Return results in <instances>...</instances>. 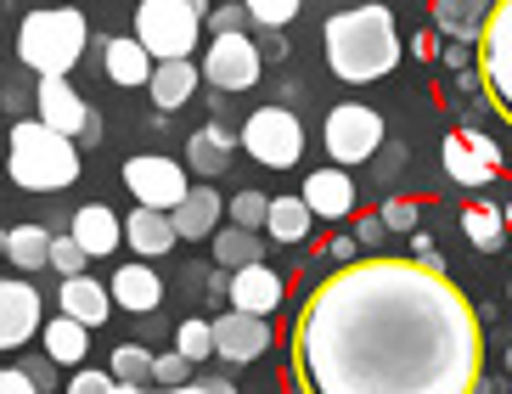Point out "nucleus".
I'll return each mask as SVG.
<instances>
[{"label": "nucleus", "instance_id": "nucleus-49", "mask_svg": "<svg viewBox=\"0 0 512 394\" xmlns=\"http://www.w3.org/2000/svg\"><path fill=\"white\" fill-rule=\"evenodd\" d=\"M0 254H6V231H0Z\"/></svg>", "mask_w": 512, "mask_h": 394}, {"label": "nucleus", "instance_id": "nucleus-39", "mask_svg": "<svg viewBox=\"0 0 512 394\" xmlns=\"http://www.w3.org/2000/svg\"><path fill=\"white\" fill-rule=\"evenodd\" d=\"M383 237H389V226H383V214H366V220H355V243L377 248Z\"/></svg>", "mask_w": 512, "mask_h": 394}, {"label": "nucleus", "instance_id": "nucleus-43", "mask_svg": "<svg viewBox=\"0 0 512 394\" xmlns=\"http://www.w3.org/2000/svg\"><path fill=\"white\" fill-rule=\"evenodd\" d=\"M355 248H361L355 237H332V259H338V265H349V259H361Z\"/></svg>", "mask_w": 512, "mask_h": 394}, {"label": "nucleus", "instance_id": "nucleus-11", "mask_svg": "<svg viewBox=\"0 0 512 394\" xmlns=\"http://www.w3.org/2000/svg\"><path fill=\"white\" fill-rule=\"evenodd\" d=\"M439 152H445V175H451L456 186H484V181H496L501 175L496 147H490L479 130H451Z\"/></svg>", "mask_w": 512, "mask_h": 394}, {"label": "nucleus", "instance_id": "nucleus-25", "mask_svg": "<svg viewBox=\"0 0 512 394\" xmlns=\"http://www.w3.org/2000/svg\"><path fill=\"white\" fill-rule=\"evenodd\" d=\"M40 333H46V355H51L57 366H74V361H85V349H91V333H85V321H74V316H57V321H46Z\"/></svg>", "mask_w": 512, "mask_h": 394}, {"label": "nucleus", "instance_id": "nucleus-27", "mask_svg": "<svg viewBox=\"0 0 512 394\" xmlns=\"http://www.w3.org/2000/svg\"><path fill=\"white\" fill-rule=\"evenodd\" d=\"M462 231L467 243L484 248V254H496V248H507V214L490 209V203H473V209L462 214Z\"/></svg>", "mask_w": 512, "mask_h": 394}, {"label": "nucleus", "instance_id": "nucleus-41", "mask_svg": "<svg viewBox=\"0 0 512 394\" xmlns=\"http://www.w3.org/2000/svg\"><path fill=\"white\" fill-rule=\"evenodd\" d=\"M214 17V29L220 34H242V17H248V6H220V12H209Z\"/></svg>", "mask_w": 512, "mask_h": 394}, {"label": "nucleus", "instance_id": "nucleus-29", "mask_svg": "<svg viewBox=\"0 0 512 394\" xmlns=\"http://www.w3.org/2000/svg\"><path fill=\"white\" fill-rule=\"evenodd\" d=\"M6 254H12L17 271H40V265H51V231H40V226L6 231Z\"/></svg>", "mask_w": 512, "mask_h": 394}, {"label": "nucleus", "instance_id": "nucleus-16", "mask_svg": "<svg viewBox=\"0 0 512 394\" xmlns=\"http://www.w3.org/2000/svg\"><path fill=\"white\" fill-rule=\"evenodd\" d=\"M299 197L310 203L316 220H344V214L355 209V181H349L344 169H316V175L304 181Z\"/></svg>", "mask_w": 512, "mask_h": 394}, {"label": "nucleus", "instance_id": "nucleus-32", "mask_svg": "<svg viewBox=\"0 0 512 394\" xmlns=\"http://www.w3.org/2000/svg\"><path fill=\"white\" fill-rule=\"evenodd\" d=\"M175 349H181L186 361H209L214 355V321H181V338H175Z\"/></svg>", "mask_w": 512, "mask_h": 394}, {"label": "nucleus", "instance_id": "nucleus-47", "mask_svg": "<svg viewBox=\"0 0 512 394\" xmlns=\"http://www.w3.org/2000/svg\"><path fill=\"white\" fill-rule=\"evenodd\" d=\"M473 394H490V378H484V383H479V389H473Z\"/></svg>", "mask_w": 512, "mask_h": 394}, {"label": "nucleus", "instance_id": "nucleus-34", "mask_svg": "<svg viewBox=\"0 0 512 394\" xmlns=\"http://www.w3.org/2000/svg\"><path fill=\"white\" fill-rule=\"evenodd\" d=\"M85 243L79 237H51V271H62V276H85Z\"/></svg>", "mask_w": 512, "mask_h": 394}, {"label": "nucleus", "instance_id": "nucleus-26", "mask_svg": "<svg viewBox=\"0 0 512 394\" xmlns=\"http://www.w3.org/2000/svg\"><path fill=\"white\" fill-rule=\"evenodd\" d=\"M186 164H192L197 175H226V164H231V136L220 130V124L197 130V136L186 141Z\"/></svg>", "mask_w": 512, "mask_h": 394}, {"label": "nucleus", "instance_id": "nucleus-13", "mask_svg": "<svg viewBox=\"0 0 512 394\" xmlns=\"http://www.w3.org/2000/svg\"><path fill=\"white\" fill-rule=\"evenodd\" d=\"M40 333V293L29 282H0V349L29 344Z\"/></svg>", "mask_w": 512, "mask_h": 394}, {"label": "nucleus", "instance_id": "nucleus-3", "mask_svg": "<svg viewBox=\"0 0 512 394\" xmlns=\"http://www.w3.org/2000/svg\"><path fill=\"white\" fill-rule=\"evenodd\" d=\"M74 175H79L74 136H62L40 119H23L12 130V181L23 192H62V186H74Z\"/></svg>", "mask_w": 512, "mask_h": 394}, {"label": "nucleus", "instance_id": "nucleus-31", "mask_svg": "<svg viewBox=\"0 0 512 394\" xmlns=\"http://www.w3.org/2000/svg\"><path fill=\"white\" fill-rule=\"evenodd\" d=\"M152 372H158V355H147V349H136V344H119V349H113V378H119V383H130V389H147Z\"/></svg>", "mask_w": 512, "mask_h": 394}, {"label": "nucleus", "instance_id": "nucleus-33", "mask_svg": "<svg viewBox=\"0 0 512 394\" xmlns=\"http://www.w3.org/2000/svg\"><path fill=\"white\" fill-rule=\"evenodd\" d=\"M265 220H271V197H265V192H237V197H231V226L259 231Z\"/></svg>", "mask_w": 512, "mask_h": 394}, {"label": "nucleus", "instance_id": "nucleus-21", "mask_svg": "<svg viewBox=\"0 0 512 394\" xmlns=\"http://www.w3.org/2000/svg\"><path fill=\"white\" fill-rule=\"evenodd\" d=\"M147 91H152V107H164V113L186 107V102H192V91H197V62L192 57H186V62H158L152 79H147Z\"/></svg>", "mask_w": 512, "mask_h": 394}, {"label": "nucleus", "instance_id": "nucleus-38", "mask_svg": "<svg viewBox=\"0 0 512 394\" xmlns=\"http://www.w3.org/2000/svg\"><path fill=\"white\" fill-rule=\"evenodd\" d=\"M113 372H91V366H85V372H79V378H68V394H113Z\"/></svg>", "mask_w": 512, "mask_h": 394}, {"label": "nucleus", "instance_id": "nucleus-5", "mask_svg": "<svg viewBox=\"0 0 512 394\" xmlns=\"http://www.w3.org/2000/svg\"><path fill=\"white\" fill-rule=\"evenodd\" d=\"M473 51H479V57H473L479 91L490 96L496 119L512 130V0H496V6H490V23H484Z\"/></svg>", "mask_w": 512, "mask_h": 394}, {"label": "nucleus", "instance_id": "nucleus-9", "mask_svg": "<svg viewBox=\"0 0 512 394\" xmlns=\"http://www.w3.org/2000/svg\"><path fill=\"white\" fill-rule=\"evenodd\" d=\"M377 147H383V119H377V107L349 102V107H332L327 113V152L338 158V169L366 164Z\"/></svg>", "mask_w": 512, "mask_h": 394}, {"label": "nucleus", "instance_id": "nucleus-50", "mask_svg": "<svg viewBox=\"0 0 512 394\" xmlns=\"http://www.w3.org/2000/svg\"><path fill=\"white\" fill-rule=\"evenodd\" d=\"M507 366H512V349H507Z\"/></svg>", "mask_w": 512, "mask_h": 394}, {"label": "nucleus", "instance_id": "nucleus-42", "mask_svg": "<svg viewBox=\"0 0 512 394\" xmlns=\"http://www.w3.org/2000/svg\"><path fill=\"white\" fill-rule=\"evenodd\" d=\"M113 394H209V383H181V389H130V383H113Z\"/></svg>", "mask_w": 512, "mask_h": 394}, {"label": "nucleus", "instance_id": "nucleus-19", "mask_svg": "<svg viewBox=\"0 0 512 394\" xmlns=\"http://www.w3.org/2000/svg\"><path fill=\"white\" fill-rule=\"evenodd\" d=\"M164 299V282L147 271V265H119L113 271V304H124L130 316H152Z\"/></svg>", "mask_w": 512, "mask_h": 394}, {"label": "nucleus", "instance_id": "nucleus-18", "mask_svg": "<svg viewBox=\"0 0 512 394\" xmlns=\"http://www.w3.org/2000/svg\"><path fill=\"white\" fill-rule=\"evenodd\" d=\"M490 6L496 0H434V29L462 40V46H479L484 23H490Z\"/></svg>", "mask_w": 512, "mask_h": 394}, {"label": "nucleus", "instance_id": "nucleus-10", "mask_svg": "<svg viewBox=\"0 0 512 394\" xmlns=\"http://www.w3.org/2000/svg\"><path fill=\"white\" fill-rule=\"evenodd\" d=\"M259 46L248 34H214L209 57H203V79H209L214 91H248L259 85Z\"/></svg>", "mask_w": 512, "mask_h": 394}, {"label": "nucleus", "instance_id": "nucleus-46", "mask_svg": "<svg viewBox=\"0 0 512 394\" xmlns=\"http://www.w3.org/2000/svg\"><path fill=\"white\" fill-rule=\"evenodd\" d=\"M181 6H192L197 17H209V0H181Z\"/></svg>", "mask_w": 512, "mask_h": 394}, {"label": "nucleus", "instance_id": "nucleus-20", "mask_svg": "<svg viewBox=\"0 0 512 394\" xmlns=\"http://www.w3.org/2000/svg\"><path fill=\"white\" fill-rule=\"evenodd\" d=\"M107 310H113V293L91 276H62V316L85 321V327H102Z\"/></svg>", "mask_w": 512, "mask_h": 394}, {"label": "nucleus", "instance_id": "nucleus-44", "mask_svg": "<svg viewBox=\"0 0 512 394\" xmlns=\"http://www.w3.org/2000/svg\"><path fill=\"white\" fill-rule=\"evenodd\" d=\"M79 141H85V147H96V141H102V119H96V113H91V124L79 130Z\"/></svg>", "mask_w": 512, "mask_h": 394}, {"label": "nucleus", "instance_id": "nucleus-12", "mask_svg": "<svg viewBox=\"0 0 512 394\" xmlns=\"http://www.w3.org/2000/svg\"><path fill=\"white\" fill-rule=\"evenodd\" d=\"M271 349V327H265V316H248V310H231V316L214 321V355L220 361H259Z\"/></svg>", "mask_w": 512, "mask_h": 394}, {"label": "nucleus", "instance_id": "nucleus-17", "mask_svg": "<svg viewBox=\"0 0 512 394\" xmlns=\"http://www.w3.org/2000/svg\"><path fill=\"white\" fill-rule=\"evenodd\" d=\"M102 68H107V79H113V85H130V91H136V85H147V79H152V68H158V62H152V51L141 46V40L113 34V40H102Z\"/></svg>", "mask_w": 512, "mask_h": 394}, {"label": "nucleus", "instance_id": "nucleus-22", "mask_svg": "<svg viewBox=\"0 0 512 394\" xmlns=\"http://www.w3.org/2000/svg\"><path fill=\"white\" fill-rule=\"evenodd\" d=\"M175 237H186V243H197V237H214V226H220V192H209V186H192L186 192V203L175 214Z\"/></svg>", "mask_w": 512, "mask_h": 394}, {"label": "nucleus", "instance_id": "nucleus-45", "mask_svg": "<svg viewBox=\"0 0 512 394\" xmlns=\"http://www.w3.org/2000/svg\"><path fill=\"white\" fill-rule=\"evenodd\" d=\"M203 383H209V394H237L231 383H220V378H203Z\"/></svg>", "mask_w": 512, "mask_h": 394}, {"label": "nucleus", "instance_id": "nucleus-28", "mask_svg": "<svg viewBox=\"0 0 512 394\" xmlns=\"http://www.w3.org/2000/svg\"><path fill=\"white\" fill-rule=\"evenodd\" d=\"M310 203L304 197H271V220H265V231H271L276 243H304V231H310Z\"/></svg>", "mask_w": 512, "mask_h": 394}, {"label": "nucleus", "instance_id": "nucleus-6", "mask_svg": "<svg viewBox=\"0 0 512 394\" xmlns=\"http://www.w3.org/2000/svg\"><path fill=\"white\" fill-rule=\"evenodd\" d=\"M197 29L203 17L181 0H141L136 12V40L152 51V62H186L197 51Z\"/></svg>", "mask_w": 512, "mask_h": 394}, {"label": "nucleus", "instance_id": "nucleus-4", "mask_svg": "<svg viewBox=\"0 0 512 394\" xmlns=\"http://www.w3.org/2000/svg\"><path fill=\"white\" fill-rule=\"evenodd\" d=\"M85 40H91L85 12H68V6L34 12V17H23V29H17V62H29L40 79H68V68L79 62Z\"/></svg>", "mask_w": 512, "mask_h": 394}, {"label": "nucleus", "instance_id": "nucleus-40", "mask_svg": "<svg viewBox=\"0 0 512 394\" xmlns=\"http://www.w3.org/2000/svg\"><path fill=\"white\" fill-rule=\"evenodd\" d=\"M0 394H46L29 372H0Z\"/></svg>", "mask_w": 512, "mask_h": 394}, {"label": "nucleus", "instance_id": "nucleus-1", "mask_svg": "<svg viewBox=\"0 0 512 394\" xmlns=\"http://www.w3.org/2000/svg\"><path fill=\"white\" fill-rule=\"evenodd\" d=\"M293 383L299 394H473L484 321L445 265L349 259L293 316Z\"/></svg>", "mask_w": 512, "mask_h": 394}, {"label": "nucleus", "instance_id": "nucleus-7", "mask_svg": "<svg viewBox=\"0 0 512 394\" xmlns=\"http://www.w3.org/2000/svg\"><path fill=\"white\" fill-rule=\"evenodd\" d=\"M242 152L259 158L265 169H293L304 152V130L287 107H259L254 119L242 124Z\"/></svg>", "mask_w": 512, "mask_h": 394}, {"label": "nucleus", "instance_id": "nucleus-37", "mask_svg": "<svg viewBox=\"0 0 512 394\" xmlns=\"http://www.w3.org/2000/svg\"><path fill=\"white\" fill-rule=\"evenodd\" d=\"M417 220H422V209L411 197H389V203H383V226L389 231H417Z\"/></svg>", "mask_w": 512, "mask_h": 394}, {"label": "nucleus", "instance_id": "nucleus-36", "mask_svg": "<svg viewBox=\"0 0 512 394\" xmlns=\"http://www.w3.org/2000/svg\"><path fill=\"white\" fill-rule=\"evenodd\" d=\"M192 366H197V361H186L181 349H175V355H158V372H152V383H158V389H181V383H192Z\"/></svg>", "mask_w": 512, "mask_h": 394}, {"label": "nucleus", "instance_id": "nucleus-23", "mask_svg": "<svg viewBox=\"0 0 512 394\" xmlns=\"http://www.w3.org/2000/svg\"><path fill=\"white\" fill-rule=\"evenodd\" d=\"M124 231H130V248H136L141 259H158V254L175 248V220H169L164 209H136Z\"/></svg>", "mask_w": 512, "mask_h": 394}, {"label": "nucleus", "instance_id": "nucleus-15", "mask_svg": "<svg viewBox=\"0 0 512 394\" xmlns=\"http://www.w3.org/2000/svg\"><path fill=\"white\" fill-rule=\"evenodd\" d=\"M226 293H231V310H248V316H271L276 304H282V276L265 271V265H242V271L226 282Z\"/></svg>", "mask_w": 512, "mask_h": 394}, {"label": "nucleus", "instance_id": "nucleus-48", "mask_svg": "<svg viewBox=\"0 0 512 394\" xmlns=\"http://www.w3.org/2000/svg\"><path fill=\"white\" fill-rule=\"evenodd\" d=\"M501 214H507V231H512V203H507V209H501Z\"/></svg>", "mask_w": 512, "mask_h": 394}, {"label": "nucleus", "instance_id": "nucleus-35", "mask_svg": "<svg viewBox=\"0 0 512 394\" xmlns=\"http://www.w3.org/2000/svg\"><path fill=\"white\" fill-rule=\"evenodd\" d=\"M242 6H248V17L265 23V29H287L293 12H299V0H242Z\"/></svg>", "mask_w": 512, "mask_h": 394}, {"label": "nucleus", "instance_id": "nucleus-30", "mask_svg": "<svg viewBox=\"0 0 512 394\" xmlns=\"http://www.w3.org/2000/svg\"><path fill=\"white\" fill-rule=\"evenodd\" d=\"M214 259H220V265H231V271H242V265H259V231H248V226H220V231H214Z\"/></svg>", "mask_w": 512, "mask_h": 394}, {"label": "nucleus", "instance_id": "nucleus-24", "mask_svg": "<svg viewBox=\"0 0 512 394\" xmlns=\"http://www.w3.org/2000/svg\"><path fill=\"white\" fill-rule=\"evenodd\" d=\"M74 237L85 243L91 259H102V254H113V248L124 243V226H119V214H107V209H79L74 214Z\"/></svg>", "mask_w": 512, "mask_h": 394}, {"label": "nucleus", "instance_id": "nucleus-2", "mask_svg": "<svg viewBox=\"0 0 512 394\" xmlns=\"http://www.w3.org/2000/svg\"><path fill=\"white\" fill-rule=\"evenodd\" d=\"M327 62L332 74L349 85L383 79L400 62V34H394L389 6H349V12L327 17Z\"/></svg>", "mask_w": 512, "mask_h": 394}, {"label": "nucleus", "instance_id": "nucleus-8", "mask_svg": "<svg viewBox=\"0 0 512 394\" xmlns=\"http://www.w3.org/2000/svg\"><path fill=\"white\" fill-rule=\"evenodd\" d=\"M124 186H130V197H136L141 209H164L175 214L186 203V169L175 164V158H158V152H141V158H130L124 164Z\"/></svg>", "mask_w": 512, "mask_h": 394}, {"label": "nucleus", "instance_id": "nucleus-14", "mask_svg": "<svg viewBox=\"0 0 512 394\" xmlns=\"http://www.w3.org/2000/svg\"><path fill=\"white\" fill-rule=\"evenodd\" d=\"M40 124H51V130L79 141V130L91 124V102H85L68 79H40Z\"/></svg>", "mask_w": 512, "mask_h": 394}]
</instances>
